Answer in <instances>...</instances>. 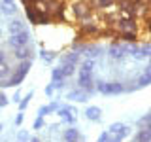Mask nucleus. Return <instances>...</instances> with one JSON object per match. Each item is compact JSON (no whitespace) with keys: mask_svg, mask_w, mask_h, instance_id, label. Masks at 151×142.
<instances>
[{"mask_svg":"<svg viewBox=\"0 0 151 142\" xmlns=\"http://www.w3.org/2000/svg\"><path fill=\"white\" fill-rule=\"evenodd\" d=\"M64 140H83V136L79 135V131L78 129H66L64 131Z\"/></svg>","mask_w":151,"mask_h":142,"instance_id":"obj_12","label":"nucleus"},{"mask_svg":"<svg viewBox=\"0 0 151 142\" xmlns=\"http://www.w3.org/2000/svg\"><path fill=\"white\" fill-rule=\"evenodd\" d=\"M17 138H19V140H28V133L21 131V133H19V135H17Z\"/></svg>","mask_w":151,"mask_h":142,"instance_id":"obj_31","label":"nucleus"},{"mask_svg":"<svg viewBox=\"0 0 151 142\" xmlns=\"http://www.w3.org/2000/svg\"><path fill=\"white\" fill-rule=\"evenodd\" d=\"M96 89L100 93H104V95H119V93L125 91V85H123L121 82L106 83V82H102V80H98V82H96Z\"/></svg>","mask_w":151,"mask_h":142,"instance_id":"obj_3","label":"nucleus"},{"mask_svg":"<svg viewBox=\"0 0 151 142\" xmlns=\"http://www.w3.org/2000/svg\"><path fill=\"white\" fill-rule=\"evenodd\" d=\"M72 112H74V108H63V110L59 112L60 120L66 121V123H74V121H76V117L72 116Z\"/></svg>","mask_w":151,"mask_h":142,"instance_id":"obj_11","label":"nucleus"},{"mask_svg":"<svg viewBox=\"0 0 151 142\" xmlns=\"http://www.w3.org/2000/svg\"><path fill=\"white\" fill-rule=\"evenodd\" d=\"M44 127V116H38V120L34 121V129H42Z\"/></svg>","mask_w":151,"mask_h":142,"instance_id":"obj_29","label":"nucleus"},{"mask_svg":"<svg viewBox=\"0 0 151 142\" xmlns=\"http://www.w3.org/2000/svg\"><path fill=\"white\" fill-rule=\"evenodd\" d=\"M6 104H8V97H6L4 93H0V108L6 106Z\"/></svg>","mask_w":151,"mask_h":142,"instance_id":"obj_30","label":"nucleus"},{"mask_svg":"<svg viewBox=\"0 0 151 142\" xmlns=\"http://www.w3.org/2000/svg\"><path fill=\"white\" fill-rule=\"evenodd\" d=\"M149 66H151V59H149Z\"/></svg>","mask_w":151,"mask_h":142,"instance_id":"obj_39","label":"nucleus"},{"mask_svg":"<svg viewBox=\"0 0 151 142\" xmlns=\"http://www.w3.org/2000/svg\"><path fill=\"white\" fill-rule=\"evenodd\" d=\"M117 38H119V40L129 42V44H132V42L138 40V32H119V34H117Z\"/></svg>","mask_w":151,"mask_h":142,"instance_id":"obj_16","label":"nucleus"},{"mask_svg":"<svg viewBox=\"0 0 151 142\" xmlns=\"http://www.w3.org/2000/svg\"><path fill=\"white\" fill-rule=\"evenodd\" d=\"M78 85L81 89H85L87 93L94 91V82H93V63L91 61H85L81 64V70L78 74Z\"/></svg>","mask_w":151,"mask_h":142,"instance_id":"obj_1","label":"nucleus"},{"mask_svg":"<svg viewBox=\"0 0 151 142\" xmlns=\"http://www.w3.org/2000/svg\"><path fill=\"white\" fill-rule=\"evenodd\" d=\"M0 9H2V13H6V15H13V13H15V4H6V2H2Z\"/></svg>","mask_w":151,"mask_h":142,"instance_id":"obj_21","label":"nucleus"},{"mask_svg":"<svg viewBox=\"0 0 151 142\" xmlns=\"http://www.w3.org/2000/svg\"><path fill=\"white\" fill-rule=\"evenodd\" d=\"M15 59H19V61L32 59V49H30L28 46H21V47H15Z\"/></svg>","mask_w":151,"mask_h":142,"instance_id":"obj_7","label":"nucleus"},{"mask_svg":"<svg viewBox=\"0 0 151 142\" xmlns=\"http://www.w3.org/2000/svg\"><path fill=\"white\" fill-rule=\"evenodd\" d=\"M21 123H23V112L17 114V117H15V125H21Z\"/></svg>","mask_w":151,"mask_h":142,"instance_id":"obj_33","label":"nucleus"},{"mask_svg":"<svg viewBox=\"0 0 151 142\" xmlns=\"http://www.w3.org/2000/svg\"><path fill=\"white\" fill-rule=\"evenodd\" d=\"M134 140H138V142H147V140H151V131L149 129H140L134 135Z\"/></svg>","mask_w":151,"mask_h":142,"instance_id":"obj_13","label":"nucleus"},{"mask_svg":"<svg viewBox=\"0 0 151 142\" xmlns=\"http://www.w3.org/2000/svg\"><path fill=\"white\" fill-rule=\"evenodd\" d=\"M0 131H2V125H0Z\"/></svg>","mask_w":151,"mask_h":142,"instance_id":"obj_40","label":"nucleus"},{"mask_svg":"<svg viewBox=\"0 0 151 142\" xmlns=\"http://www.w3.org/2000/svg\"><path fill=\"white\" fill-rule=\"evenodd\" d=\"M0 6H2V4H0Z\"/></svg>","mask_w":151,"mask_h":142,"instance_id":"obj_41","label":"nucleus"},{"mask_svg":"<svg viewBox=\"0 0 151 142\" xmlns=\"http://www.w3.org/2000/svg\"><path fill=\"white\" fill-rule=\"evenodd\" d=\"M30 99H32V93H28L27 97L23 99L21 102H19V106H21V110H25V108H27V104H28V101H30Z\"/></svg>","mask_w":151,"mask_h":142,"instance_id":"obj_28","label":"nucleus"},{"mask_svg":"<svg viewBox=\"0 0 151 142\" xmlns=\"http://www.w3.org/2000/svg\"><path fill=\"white\" fill-rule=\"evenodd\" d=\"M9 76H12V68H9V64L2 63V64H0V82H6Z\"/></svg>","mask_w":151,"mask_h":142,"instance_id":"obj_18","label":"nucleus"},{"mask_svg":"<svg viewBox=\"0 0 151 142\" xmlns=\"http://www.w3.org/2000/svg\"><path fill=\"white\" fill-rule=\"evenodd\" d=\"M113 28L119 32H138V25H136V19L134 17H121L119 21L113 25Z\"/></svg>","mask_w":151,"mask_h":142,"instance_id":"obj_4","label":"nucleus"},{"mask_svg":"<svg viewBox=\"0 0 151 142\" xmlns=\"http://www.w3.org/2000/svg\"><path fill=\"white\" fill-rule=\"evenodd\" d=\"M27 17H28L30 23L38 25V12H36V8L32 6V4H27Z\"/></svg>","mask_w":151,"mask_h":142,"instance_id":"obj_14","label":"nucleus"},{"mask_svg":"<svg viewBox=\"0 0 151 142\" xmlns=\"http://www.w3.org/2000/svg\"><path fill=\"white\" fill-rule=\"evenodd\" d=\"M53 89H55V85H53V83H51V85H49V87H45V93H47V95H51V93H53Z\"/></svg>","mask_w":151,"mask_h":142,"instance_id":"obj_35","label":"nucleus"},{"mask_svg":"<svg viewBox=\"0 0 151 142\" xmlns=\"http://www.w3.org/2000/svg\"><path fill=\"white\" fill-rule=\"evenodd\" d=\"M149 114H151V112H149Z\"/></svg>","mask_w":151,"mask_h":142,"instance_id":"obj_42","label":"nucleus"},{"mask_svg":"<svg viewBox=\"0 0 151 142\" xmlns=\"http://www.w3.org/2000/svg\"><path fill=\"white\" fill-rule=\"evenodd\" d=\"M78 61H79V53L76 51V53H68L66 57H63V63H74V64H78Z\"/></svg>","mask_w":151,"mask_h":142,"instance_id":"obj_22","label":"nucleus"},{"mask_svg":"<svg viewBox=\"0 0 151 142\" xmlns=\"http://www.w3.org/2000/svg\"><path fill=\"white\" fill-rule=\"evenodd\" d=\"M25 76H27V72H23V70L17 68L15 74H12V76L6 80V82H4V87H13V85H19L23 80H25Z\"/></svg>","mask_w":151,"mask_h":142,"instance_id":"obj_6","label":"nucleus"},{"mask_svg":"<svg viewBox=\"0 0 151 142\" xmlns=\"http://www.w3.org/2000/svg\"><path fill=\"white\" fill-rule=\"evenodd\" d=\"M28 40H30V34H28L27 28H25V30L15 32V34L9 36V46H12L13 49H15V47H21V46H28Z\"/></svg>","mask_w":151,"mask_h":142,"instance_id":"obj_5","label":"nucleus"},{"mask_svg":"<svg viewBox=\"0 0 151 142\" xmlns=\"http://www.w3.org/2000/svg\"><path fill=\"white\" fill-rule=\"evenodd\" d=\"M117 0H96L94 2V9H108L111 6H115Z\"/></svg>","mask_w":151,"mask_h":142,"instance_id":"obj_17","label":"nucleus"},{"mask_svg":"<svg viewBox=\"0 0 151 142\" xmlns=\"http://www.w3.org/2000/svg\"><path fill=\"white\" fill-rule=\"evenodd\" d=\"M60 68H63L64 78H68V76H72V74H74L76 64H74V63H63V64H60Z\"/></svg>","mask_w":151,"mask_h":142,"instance_id":"obj_20","label":"nucleus"},{"mask_svg":"<svg viewBox=\"0 0 151 142\" xmlns=\"http://www.w3.org/2000/svg\"><path fill=\"white\" fill-rule=\"evenodd\" d=\"M21 30H25V25H23V21L15 19V21L9 23V32H12V34H15V32H21Z\"/></svg>","mask_w":151,"mask_h":142,"instance_id":"obj_19","label":"nucleus"},{"mask_svg":"<svg viewBox=\"0 0 151 142\" xmlns=\"http://www.w3.org/2000/svg\"><path fill=\"white\" fill-rule=\"evenodd\" d=\"M6 4H15V0H4Z\"/></svg>","mask_w":151,"mask_h":142,"instance_id":"obj_37","label":"nucleus"},{"mask_svg":"<svg viewBox=\"0 0 151 142\" xmlns=\"http://www.w3.org/2000/svg\"><path fill=\"white\" fill-rule=\"evenodd\" d=\"M53 110H57V102L49 104V106H40L38 114H40V116H44V114H49V112H53Z\"/></svg>","mask_w":151,"mask_h":142,"instance_id":"obj_24","label":"nucleus"},{"mask_svg":"<svg viewBox=\"0 0 151 142\" xmlns=\"http://www.w3.org/2000/svg\"><path fill=\"white\" fill-rule=\"evenodd\" d=\"M42 59H44L45 63H51V61L55 59V53H51V51H42Z\"/></svg>","mask_w":151,"mask_h":142,"instance_id":"obj_26","label":"nucleus"},{"mask_svg":"<svg viewBox=\"0 0 151 142\" xmlns=\"http://www.w3.org/2000/svg\"><path fill=\"white\" fill-rule=\"evenodd\" d=\"M149 83H151V66H149L147 70H145L144 76H142V78L138 80V85H136V87H147Z\"/></svg>","mask_w":151,"mask_h":142,"instance_id":"obj_15","label":"nucleus"},{"mask_svg":"<svg viewBox=\"0 0 151 142\" xmlns=\"http://www.w3.org/2000/svg\"><path fill=\"white\" fill-rule=\"evenodd\" d=\"M110 138H111V136H110V133H102L98 140H100V142H106V140H110Z\"/></svg>","mask_w":151,"mask_h":142,"instance_id":"obj_32","label":"nucleus"},{"mask_svg":"<svg viewBox=\"0 0 151 142\" xmlns=\"http://www.w3.org/2000/svg\"><path fill=\"white\" fill-rule=\"evenodd\" d=\"M51 76H53V82H63L64 80V74H63V68H53V72H51Z\"/></svg>","mask_w":151,"mask_h":142,"instance_id":"obj_23","label":"nucleus"},{"mask_svg":"<svg viewBox=\"0 0 151 142\" xmlns=\"http://www.w3.org/2000/svg\"><path fill=\"white\" fill-rule=\"evenodd\" d=\"M125 127H127V125H123V123H113V125H110V133H113V135H115V133L123 131Z\"/></svg>","mask_w":151,"mask_h":142,"instance_id":"obj_25","label":"nucleus"},{"mask_svg":"<svg viewBox=\"0 0 151 142\" xmlns=\"http://www.w3.org/2000/svg\"><path fill=\"white\" fill-rule=\"evenodd\" d=\"M123 53H127V49L121 44H117V42H115V44L111 46V49H110V55L113 57V59H121V57H125Z\"/></svg>","mask_w":151,"mask_h":142,"instance_id":"obj_10","label":"nucleus"},{"mask_svg":"<svg viewBox=\"0 0 151 142\" xmlns=\"http://www.w3.org/2000/svg\"><path fill=\"white\" fill-rule=\"evenodd\" d=\"M70 12H72V17L74 19L81 21V19L89 17L94 12V6H93V4H89L87 0H78V2H74L72 6H70Z\"/></svg>","mask_w":151,"mask_h":142,"instance_id":"obj_2","label":"nucleus"},{"mask_svg":"<svg viewBox=\"0 0 151 142\" xmlns=\"http://www.w3.org/2000/svg\"><path fill=\"white\" fill-rule=\"evenodd\" d=\"M127 131H129V127H125V129L123 131H119V133H115V135H113V140H123L127 136Z\"/></svg>","mask_w":151,"mask_h":142,"instance_id":"obj_27","label":"nucleus"},{"mask_svg":"<svg viewBox=\"0 0 151 142\" xmlns=\"http://www.w3.org/2000/svg\"><path fill=\"white\" fill-rule=\"evenodd\" d=\"M85 116H87L91 121H100L102 110H100V108H96V106H91V108H87V110H85Z\"/></svg>","mask_w":151,"mask_h":142,"instance_id":"obj_9","label":"nucleus"},{"mask_svg":"<svg viewBox=\"0 0 151 142\" xmlns=\"http://www.w3.org/2000/svg\"><path fill=\"white\" fill-rule=\"evenodd\" d=\"M2 63H8V61H6V53L0 51V64H2Z\"/></svg>","mask_w":151,"mask_h":142,"instance_id":"obj_34","label":"nucleus"},{"mask_svg":"<svg viewBox=\"0 0 151 142\" xmlns=\"http://www.w3.org/2000/svg\"><path fill=\"white\" fill-rule=\"evenodd\" d=\"M87 2H89V4H93V6H94V2H96V0H87Z\"/></svg>","mask_w":151,"mask_h":142,"instance_id":"obj_38","label":"nucleus"},{"mask_svg":"<svg viewBox=\"0 0 151 142\" xmlns=\"http://www.w3.org/2000/svg\"><path fill=\"white\" fill-rule=\"evenodd\" d=\"M87 91H85V89H81V91H79V89H74V91H70L68 93V99L70 101H79V102H85L87 101Z\"/></svg>","mask_w":151,"mask_h":142,"instance_id":"obj_8","label":"nucleus"},{"mask_svg":"<svg viewBox=\"0 0 151 142\" xmlns=\"http://www.w3.org/2000/svg\"><path fill=\"white\" fill-rule=\"evenodd\" d=\"M145 129H149V131H151V117H149L147 121H145Z\"/></svg>","mask_w":151,"mask_h":142,"instance_id":"obj_36","label":"nucleus"}]
</instances>
